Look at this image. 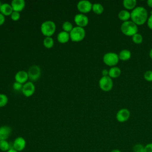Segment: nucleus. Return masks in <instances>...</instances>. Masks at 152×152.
Instances as JSON below:
<instances>
[{
    "label": "nucleus",
    "instance_id": "obj_1",
    "mask_svg": "<svg viewBox=\"0 0 152 152\" xmlns=\"http://www.w3.org/2000/svg\"><path fill=\"white\" fill-rule=\"evenodd\" d=\"M148 12L143 7H137L131 12V19L137 26L144 24L148 20Z\"/></svg>",
    "mask_w": 152,
    "mask_h": 152
},
{
    "label": "nucleus",
    "instance_id": "obj_2",
    "mask_svg": "<svg viewBox=\"0 0 152 152\" xmlns=\"http://www.w3.org/2000/svg\"><path fill=\"white\" fill-rule=\"evenodd\" d=\"M122 33L127 36H132L138 33V26L131 20L123 22L121 26Z\"/></svg>",
    "mask_w": 152,
    "mask_h": 152
},
{
    "label": "nucleus",
    "instance_id": "obj_3",
    "mask_svg": "<svg viewBox=\"0 0 152 152\" xmlns=\"http://www.w3.org/2000/svg\"><path fill=\"white\" fill-rule=\"evenodd\" d=\"M40 30L45 36L51 37L56 31V24L53 21H45L41 24Z\"/></svg>",
    "mask_w": 152,
    "mask_h": 152
},
{
    "label": "nucleus",
    "instance_id": "obj_4",
    "mask_svg": "<svg viewBox=\"0 0 152 152\" xmlns=\"http://www.w3.org/2000/svg\"><path fill=\"white\" fill-rule=\"evenodd\" d=\"M70 39L72 42H78L83 40L86 36V31L84 28L78 26L74 27L69 33Z\"/></svg>",
    "mask_w": 152,
    "mask_h": 152
},
{
    "label": "nucleus",
    "instance_id": "obj_5",
    "mask_svg": "<svg viewBox=\"0 0 152 152\" xmlns=\"http://www.w3.org/2000/svg\"><path fill=\"white\" fill-rule=\"evenodd\" d=\"M118 55L114 52H107L103 56V62L107 66H115L119 62Z\"/></svg>",
    "mask_w": 152,
    "mask_h": 152
},
{
    "label": "nucleus",
    "instance_id": "obj_6",
    "mask_svg": "<svg viewBox=\"0 0 152 152\" xmlns=\"http://www.w3.org/2000/svg\"><path fill=\"white\" fill-rule=\"evenodd\" d=\"M99 85L102 90L103 91H110L113 86V82L112 78L109 76L102 77L99 81Z\"/></svg>",
    "mask_w": 152,
    "mask_h": 152
},
{
    "label": "nucleus",
    "instance_id": "obj_7",
    "mask_svg": "<svg viewBox=\"0 0 152 152\" xmlns=\"http://www.w3.org/2000/svg\"><path fill=\"white\" fill-rule=\"evenodd\" d=\"M27 73L28 75V79L30 80V81H36L40 77L41 69L38 65H33L28 68Z\"/></svg>",
    "mask_w": 152,
    "mask_h": 152
},
{
    "label": "nucleus",
    "instance_id": "obj_8",
    "mask_svg": "<svg viewBox=\"0 0 152 152\" xmlns=\"http://www.w3.org/2000/svg\"><path fill=\"white\" fill-rule=\"evenodd\" d=\"M93 4L87 0H81L79 1L77 5L78 10L81 14H86L92 10Z\"/></svg>",
    "mask_w": 152,
    "mask_h": 152
},
{
    "label": "nucleus",
    "instance_id": "obj_9",
    "mask_svg": "<svg viewBox=\"0 0 152 152\" xmlns=\"http://www.w3.org/2000/svg\"><path fill=\"white\" fill-rule=\"evenodd\" d=\"M24 96L28 97L31 96L35 92V86L31 81H27L23 84L21 90Z\"/></svg>",
    "mask_w": 152,
    "mask_h": 152
},
{
    "label": "nucleus",
    "instance_id": "obj_10",
    "mask_svg": "<svg viewBox=\"0 0 152 152\" xmlns=\"http://www.w3.org/2000/svg\"><path fill=\"white\" fill-rule=\"evenodd\" d=\"M74 22L77 24V26L83 27L87 26L88 24V18L84 14L79 13L74 16Z\"/></svg>",
    "mask_w": 152,
    "mask_h": 152
},
{
    "label": "nucleus",
    "instance_id": "obj_11",
    "mask_svg": "<svg viewBox=\"0 0 152 152\" xmlns=\"http://www.w3.org/2000/svg\"><path fill=\"white\" fill-rule=\"evenodd\" d=\"M130 117V112L126 108H122L119 110L116 113V120L119 122H125L127 121Z\"/></svg>",
    "mask_w": 152,
    "mask_h": 152
},
{
    "label": "nucleus",
    "instance_id": "obj_12",
    "mask_svg": "<svg viewBox=\"0 0 152 152\" xmlns=\"http://www.w3.org/2000/svg\"><path fill=\"white\" fill-rule=\"evenodd\" d=\"M26 146V141L22 137L16 138L12 144V148L18 152L23 151Z\"/></svg>",
    "mask_w": 152,
    "mask_h": 152
},
{
    "label": "nucleus",
    "instance_id": "obj_13",
    "mask_svg": "<svg viewBox=\"0 0 152 152\" xmlns=\"http://www.w3.org/2000/svg\"><path fill=\"white\" fill-rule=\"evenodd\" d=\"M28 80V75L27 72L21 70L18 71L15 75V80L22 84H25Z\"/></svg>",
    "mask_w": 152,
    "mask_h": 152
},
{
    "label": "nucleus",
    "instance_id": "obj_14",
    "mask_svg": "<svg viewBox=\"0 0 152 152\" xmlns=\"http://www.w3.org/2000/svg\"><path fill=\"white\" fill-rule=\"evenodd\" d=\"M11 5L14 11L20 12L25 8L26 3L24 0H13L11 3Z\"/></svg>",
    "mask_w": 152,
    "mask_h": 152
},
{
    "label": "nucleus",
    "instance_id": "obj_15",
    "mask_svg": "<svg viewBox=\"0 0 152 152\" xmlns=\"http://www.w3.org/2000/svg\"><path fill=\"white\" fill-rule=\"evenodd\" d=\"M11 128L7 125L0 126V141L7 140L11 135Z\"/></svg>",
    "mask_w": 152,
    "mask_h": 152
},
{
    "label": "nucleus",
    "instance_id": "obj_16",
    "mask_svg": "<svg viewBox=\"0 0 152 152\" xmlns=\"http://www.w3.org/2000/svg\"><path fill=\"white\" fill-rule=\"evenodd\" d=\"M13 11L11 4L8 3L2 4L0 8V12L4 16H10Z\"/></svg>",
    "mask_w": 152,
    "mask_h": 152
},
{
    "label": "nucleus",
    "instance_id": "obj_17",
    "mask_svg": "<svg viewBox=\"0 0 152 152\" xmlns=\"http://www.w3.org/2000/svg\"><path fill=\"white\" fill-rule=\"evenodd\" d=\"M70 39L69 33L64 31L59 32L57 35V40L61 43H66Z\"/></svg>",
    "mask_w": 152,
    "mask_h": 152
},
{
    "label": "nucleus",
    "instance_id": "obj_18",
    "mask_svg": "<svg viewBox=\"0 0 152 152\" xmlns=\"http://www.w3.org/2000/svg\"><path fill=\"white\" fill-rule=\"evenodd\" d=\"M121 70L119 67L113 66L109 69V77L111 78H116L120 76Z\"/></svg>",
    "mask_w": 152,
    "mask_h": 152
},
{
    "label": "nucleus",
    "instance_id": "obj_19",
    "mask_svg": "<svg viewBox=\"0 0 152 152\" xmlns=\"http://www.w3.org/2000/svg\"><path fill=\"white\" fill-rule=\"evenodd\" d=\"M118 18L123 22L129 21V19L131 18V12L126 10H121L118 13Z\"/></svg>",
    "mask_w": 152,
    "mask_h": 152
},
{
    "label": "nucleus",
    "instance_id": "obj_20",
    "mask_svg": "<svg viewBox=\"0 0 152 152\" xmlns=\"http://www.w3.org/2000/svg\"><path fill=\"white\" fill-rule=\"evenodd\" d=\"M119 59L123 61H126L129 59L131 57V53L128 49H123L118 54Z\"/></svg>",
    "mask_w": 152,
    "mask_h": 152
},
{
    "label": "nucleus",
    "instance_id": "obj_21",
    "mask_svg": "<svg viewBox=\"0 0 152 152\" xmlns=\"http://www.w3.org/2000/svg\"><path fill=\"white\" fill-rule=\"evenodd\" d=\"M122 4L125 9L134 10L137 5V1L135 0H124Z\"/></svg>",
    "mask_w": 152,
    "mask_h": 152
},
{
    "label": "nucleus",
    "instance_id": "obj_22",
    "mask_svg": "<svg viewBox=\"0 0 152 152\" xmlns=\"http://www.w3.org/2000/svg\"><path fill=\"white\" fill-rule=\"evenodd\" d=\"M92 11L97 15L102 14L104 11L103 5L100 3H94L92 5Z\"/></svg>",
    "mask_w": 152,
    "mask_h": 152
},
{
    "label": "nucleus",
    "instance_id": "obj_23",
    "mask_svg": "<svg viewBox=\"0 0 152 152\" xmlns=\"http://www.w3.org/2000/svg\"><path fill=\"white\" fill-rule=\"evenodd\" d=\"M43 45L47 49L52 48L54 45V40L52 37H46L43 41Z\"/></svg>",
    "mask_w": 152,
    "mask_h": 152
},
{
    "label": "nucleus",
    "instance_id": "obj_24",
    "mask_svg": "<svg viewBox=\"0 0 152 152\" xmlns=\"http://www.w3.org/2000/svg\"><path fill=\"white\" fill-rule=\"evenodd\" d=\"M12 147L10 145V144L7 140H1L0 141V150L2 151L7 152Z\"/></svg>",
    "mask_w": 152,
    "mask_h": 152
},
{
    "label": "nucleus",
    "instance_id": "obj_25",
    "mask_svg": "<svg viewBox=\"0 0 152 152\" xmlns=\"http://www.w3.org/2000/svg\"><path fill=\"white\" fill-rule=\"evenodd\" d=\"M62 28L63 29V31L68 32V33H70L71 31L72 30V28H74L72 24L69 22V21H65L63 23L62 26Z\"/></svg>",
    "mask_w": 152,
    "mask_h": 152
},
{
    "label": "nucleus",
    "instance_id": "obj_26",
    "mask_svg": "<svg viewBox=\"0 0 152 152\" xmlns=\"http://www.w3.org/2000/svg\"><path fill=\"white\" fill-rule=\"evenodd\" d=\"M132 40L135 44H141L142 42L143 38L141 34L137 33L132 36Z\"/></svg>",
    "mask_w": 152,
    "mask_h": 152
},
{
    "label": "nucleus",
    "instance_id": "obj_27",
    "mask_svg": "<svg viewBox=\"0 0 152 152\" xmlns=\"http://www.w3.org/2000/svg\"><path fill=\"white\" fill-rule=\"evenodd\" d=\"M8 102L7 96L3 93H0V107L5 106Z\"/></svg>",
    "mask_w": 152,
    "mask_h": 152
},
{
    "label": "nucleus",
    "instance_id": "obj_28",
    "mask_svg": "<svg viewBox=\"0 0 152 152\" xmlns=\"http://www.w3.org/2000/svg\"><path fill=\"white\" fill-rule=\"evenodd\" d=\"M132 151L133 152H145L144 146L140 143L135 144L132 148Z\"/></svg>",
    "mask_w": 152,
    "mask_h": 152
},
{
    "label": "nucleus",
    "instance_id": "obj_29",
    "mask_svg": "<svg viewBox=\"0 0 152 152\" xmlns=\"http://www.w3.org/2000/svg\"><path fill=\"white\" fill-rule=\"evenodd\" d=\"M144 78L146 81L152 82V71L148 70L145 71L144 74Z\"/></svg>",
    "mask_w": 152,
    "mask_h": 152
},
{
    "label": "nucleus",
    "instance_id": "obj_30",
    "mask_svg": "<svg viewBox=\"0 0 152 152\" xmlns=\"http://www.w3.org/2000/svg\"><path fill=\"white\" fill-rule=\"evenodd\" d=\"M11 18L12 19V20L13 21H18L20 18V14L17 11H13L11 14V15H10Z\"/></svg>",
    "mask_w": 152,
    "mask_h": 152
},
{
    "label": "nucleus",
    "instance_id": "obj_31",
    "mask_svg": "<svg viewBox=\"0 0 152 152\" xmlns=\"http://www.w3.org/2000/svg\"><path fill=\"white\" fill-rule=\"evenodd\" d=\"M23 84L18 83V82H17V81H15L14 83H13V85H12V88L14 90H16V91H20V90H22V88H23Z\"/></svg>",
    "mask_w": 152,
    "mask_h": 152
},
{
    "label": "nucleus",
    "instance_id": "obj_32",
    "mask_svg": "<svg viewBox=\"0 0 152 152\" xmlns=\"http://www.w3.org/2000/svg\"><path fill=\"white\" fill-rule=\"evenodd\" d=\"M145 152H152V142L148 143L144 146Z\"/></svg>",
    "mask_w": 152,
    "mask_h": 152
},
{
    "label": "nucleus",
    "instance_id": "obj_33",
    "mask_svg": "<svg viewBox=\"0 0 152 152\" xmlns=\"http://www.w3.org/2000/svg\"><path fill=\"white\" fill-rule=\"evenodd\" d=\"M147 26L148 28L152 30V11H151V14L147 20Z\"/></svg>",
    "mask_w": 152,
    "mask_h": 152
},
{
    "label": "nucleus",
    "instance_id": "obj_34",
    "mask_svg": "<svg viewBox=\"0 0 152 152\" xmlns=\"http://www.w3.org/2000/svg\"><path fill=\"white\" fill-rule=\"evenodd\" d=\"M5 16L0 12V26L4 24V23H5Z\"/></svg>",
    "mask_w": 152,
    "mask_h": 152
},
{
    "label": "nucleus",
    "instance_id": "obj_35",
    "mask_svg": "<svg viewBox=\"0 0 152 152\" xmlns=\"http://www.w3.org/2000/svg\"><path fill=\"white\" fill-rule=\"evenodd\" d=\"M102 74L103 77L109 76V70H107L106 69H103L102 71Z\"/></svg>",
    "mask_w": 152,
    "mask_h": 152
},
{
    "label": "nucleus",
    "instance_id": "obj_36",
    "mask_svg": "<svg viewBox=\"0 0 152 152\" xmlns=\"http://www.w3.org/2000/svg\"><path fill=\"white\" fill-rule=\"evenodd\" d=\"M147 4L149 7L152 8V0H148L147 1Z\"/></svg>",
    "mask_w": 152,
    "mask_h": 152
},
{
    "label": "nucleus",
    "instance_id": "obj_37",
    "mask_svg": "<svg viewBox=\"0 0 152 152\" xmlns=\"http://www.w3.org/2000/svg\"><path fill=\"white\" fill-rule=\"evenodd\" d=\"M7 152H18L17 151H16L15 150H14L12 147L11 148H10L8 151H7Z\"/></svg>",
    "mask_w": 152,
    "mask_h": 152
},
{
    "label": "nucleus",
    "instance_id": "obj_38",
    "mask_svg": "<svg viewBox=\"0 0 152 152\" xmlns=\"http://www.w3.org/2000/svg\"><path fill=\"white\" fill-rule=\"evenodd\" d=\"M110 152H122V151L119 149H113V150H111Z\"/></svg>",
    "mask_w": 152,
    "mask_h": 152
},
{
    "label": "nucleus",
    "instance_id": "obj_39",
    "mask_svg": "<svg viewBox=\"0 0 152 152\" xmlns=\"http://www.w3.org/2000/svg\"><path fill=\"white\" fill-rule=\"evenodd\" d=\"M149 56L152 59V48L150 49V50L149 52Z\"/></svg>",
    "mask_w": 152,
    "mask_h": 152
},
{
    "label": "nucleus",
    "instance_id": "obj_40",
    "mask_svg": "<svg viewBox=\"0 0 152 152\" xmlns=\"http://www.w3.org/2000/svg\"><path fill=\"white\" fill-rule=\"evenodd\" d=\"M1 5H2V4H1V1H0V8H1Z\"/></svg>",
    "mask_w": 152,
    "mask_h": 152
}]
</instances>
